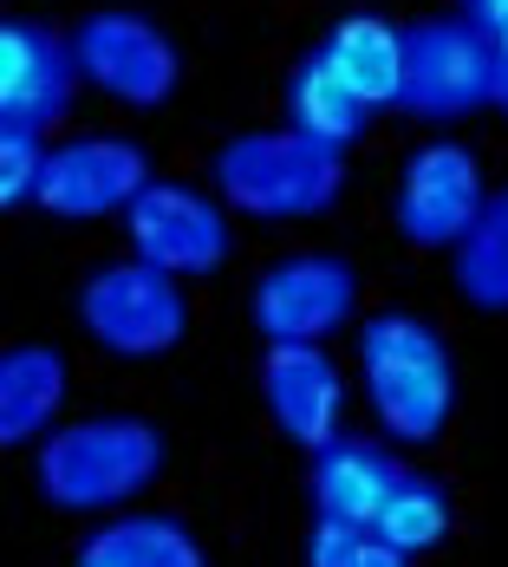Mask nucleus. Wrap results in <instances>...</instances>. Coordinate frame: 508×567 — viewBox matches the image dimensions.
<instances>
[{
  "mask_svg": "<svg viewBox=\"0 0 508 567\" xmlns=\"http://www.w3.org/2000/svg\"><path fill=\"white\" fill-rule=\"evenodd\" d=\"M164 470V431L137 411H92L40 437L33 483L65 515H117L131 509Z\"/></svg>",
  "mask_w": 508,
  "mask_h": 567,
  "instance_id": "1",
  "label": "nucleus"
},
{
  "mask_svg": "<svg viewBox=\"0 0 508 567\" xmlns=\"http://www.w3.org/2000/svg\"><path fill=\"white\" fill-rule=\"evenodd\" d=\"M359 385L392 444H437L456 404V365L437 327L385 307L359 327Z\"/></svg>",
  "mask_w": 508,
  "mask_h": 567,
  "instance_id": "2",
  "label": "nucleus"
},
{
  "mask_svg": "<svg viewBox=\"0 0 508 567\" xmlns=\"http://www.w3.org/2000/svg\"><path fill=\"white\" fill-rule=\"evenodd\" d=\"M216 196L255 223H307L345 189V157L307 131H241L209 157Z\"/></svg>",
  "mask_w": 508,
  "mask_h": 567,
  "instance_id": "3",
  "label": "nucleus"
},
{
  "mask_svg": "<svg viewBox=\"0 0 508 567\" xmlns=\"http://www.w3.org/2000/svg\"><path fill=\"white\" fill-rule=\"evenodd\" d=\"M496 105V40L456 13V20H411L404 27V92L397 112L424 124H456V117Z\"/></svg>",
  "mask_w": 508,
  "mask_h": 567,
  "instance_id": "4",
  "label": "nucleus"
},
{
  "mask_svg": "<svg viewBox=\"0 0 508 567\" xmlns=\"http://www.w3.org/2000/svg\"><path fill=\"white\" fill-rule=\"evenodd\" d=\"M79 327L112 359H157L189 333V307L176 275L151 261H112L79 287Z\"/></svg>",
  "mask_w": 508,
  "mask_h": 567,
  "instance_id": "5",
  "label": "nucleus"
},
{
  "mask_svg": "<svg viewBox=\"0 0 508 567\" xmlns=\"http://www.w3.org/2000/svg\"><path fill=\"white\" fill-rule=\"evenodd\" d=\"M72 53H79L85 85H99L105 99L131 105V112H157V105H169V92H176V79H183L176 40H169L157 20L124 13V7L85 13L79 33H72Z\"/></svg>",
  "mask_w": 508,
  "mask_h": 567,
  "instance_id": "6",
  "label": "nucleus"
},
{
  "mask_svg": "<svg viewBox=\"0 0 508 567\" xmlns=\"http://www.w3.org/2000/svg\"><path fill=\"white\" fill-rule=\"evenodd\" d=\"M489 189H483V164L469 144H417L397 171L392 223L411 248H456L469 223L483 216Z\"/></svg>",
  "mask_w": 508,
  "mask_h": 567,
  "instance_id": "7",
  "label": "nucleus"
},
{
  "mask_svg": "<svg viewBox=\"0 0 508 567\" xmlns=\"http://www.w3.org/2000/svg\"><path fill=\"white\" fill-rule=\"evenodd\" d=\"M124 228H131V248L137 261L164 268V275H209L228 261V203L222 196H203L189 183H144L137 203L124 209Z\"/></svg>",
  "mask_w": 508,
  "mask_h": 567,
  "instance_id": "8",
  "label": "nucleus"
},
{
  "mask_svg": "<svg viewBox=\"0 0 508 567\" xmlns=\"http://www.w3.org/2000/svg\"><path fill=\"white\" fill-rule=\"evenodd\" d=\"M359 307V275L339 261V255H293V261H274L255 293H248V320L255 333L274 340H313L326 346L352 320Z\"/></svg>",
  "mask_w": 508,
  "mask_h": 567,
  "instance_id": "9",
  "label": "nucleus"
},
{
  "mask_svg": "<svg viewBox=\"0 0 508 567\" xmlns=\"http://www.w3.org/2000/svg\"><path fill=\"white\" fill-rule=\"evenodd\" d=\"M151 183V157L131 137H72L46 151V176H40V209L59 223H99L137 203V189Z\"/></svg>",
  "mask_w": 508,
  "mask_h": 567,
  "instance_id": "10",
  "label": "nucleus"
},
{
  "mask_svg": "<svg viewBox=\"0 0 508 567\" xmlns=\"http://www.w3.org/2000/svg\"><path fill=\"white\" fill-rule=\"evenodd\" d=\"M261 404L274 417L287 444L300 451H326L339 437V417H345V372L333 365V352L313 340H274L261 359Z\"/></svg>",
  "mask_w": 508,
  "mask_h": 567,
  "instance_id": "11",
  "label": "nucleus"
},
{
  "mask_svg": "<svg viewBox=\"0 0 508 567\" xmlns=\"http://www.w3.org/2000/svg\"><path fill=\"white\" fill-rule=\"evenodd\" d=\"M79 53L40 20H0V124L53 131L79 92Z\"/></svg>",
  "mask_w": 508,
  "mask_h": 567,
  "instance_id": "12",
  "label": "nucleus"
},
{
  "mask_svg": "<svg viewBox=\"0 0 508 567\" xmlns=\"http://www.w3.org/2000/svg\"><path fill=\"white\" fill-rule=\"evenodd\" d=\"M411 476V463L372 437H333L326 451L307 463V503L313 515H339V522H379L392 503V489Z\"/></svg>",
  "mask_w": 508,
  "mask_h": 567,
  "instance_id": "13",
  "label": "nucleus"
},
{
  "mask_svg": "<svg viewBox=\"0 0 508 567\" xmlns=\"http://www.w3.org/2000/svg\"><path fill=\"white\" fill-rule=\"evenodd\" d=\"M72 567H209V548L196 542V528L183 515L117 509L79 535Z\"/></svg>",
  "mask_w": 508,
  "mask_h": 567,
  "instance_id": "14",
  "label": "nucleus"
},
{
  "mask_svg": "<svg viewBox=\"0 0 508 567\" xmlns=\"http://www.w3.org/2000/svg\"><path fill=\"white\" fill-rule=\"evenodd\" d=\"M72 392V372L53 346L27 340L0 352V444H40L46 431H59V411Z\"/></svg>",
  "mask_w": 508,
  "mask_h": 567,
  "instance_id": "15",
  "label": "nucleus"
},
{
  "mask_svg": "<svg viewBox=\"0 0 508 567\" xmlns=\"http://www.w3.org/2000/svg\"><path fill=\"white\" fill-rule=\"evenodd\" d=\"M320 53L339 65V79L379 112V105H397L404 92V27L379 20V13H345L333 33L320 40Z\"/></svg>",
  "mask_w": 508,
  "mask_h": 567,
  "instance_id": "16",
  "label": "nucleus"
},
{
  "mask_svg": "<svg viewBox=\"0 0 508 567\" xmlns=\"http://www.w3.org/2000/svg\"><path fill=\"white\" fill-rule=\"evenodd\" d=\"M287 124L293 131H307V137H320V144H359L365 137V124H372V105L339 79V65L320 47L300 59L293 72H287Z\"/></svg>",
  "mask_w": 508,
  "mask_h": 567,
  "instance_id": "17",
  "label": "nucleus"
},
{
  "mask_svg": "<svg viewBox=\"0 0 508 567\" xmlns=\"http://www.w3.org/2000/svg\"><path fill=\"white\" fill-rule=\"evenodd\" d=\"M456 293L483 313H508V183L456 241Z\"/></svg>",
  "mask_w": 508,
  "mask_h": 567,
  "instance_id": "18",
  "label": "nucleus"
},
{
  "mask_svg": "<svg viewBox=\"0 0 508 567\" xmlns=\"http://www.w3.org/2000/svg\"><path fill=\"white\" fill-rule=\"evenodd\" d=\"M379 535L392 542L397 555H431L450 542V489L424 470H411L392 489V503L379 509Z\"/></svg>",
  "mask_w": 508,
  "mask_h": 567,
  "instance_id": "19",
  "label": "nucleus"
},
{
  "mask_svg": "<svg viewBox=\"0 0 508 567\" xmlns=\"http://www.w3.org/2000/svg\"><path fill=\"white\" fill-rule=\"evenodd\" d=\"M300 567H411V555H397L379 535V522H339V515H313Z\"/></svg>",
  "mask_w": 508,
  "mask_h": 567,
  "instance_id": "20",
  "label": "nucleus"
},
{
  "mask_svg": "<svg viewBox=\"0 0 508 567\" xmlns=\"http://www.w3.org/2000/svg\"><path fill=\"white\" fill-rule=\"evenodd\" d=\"M40 176H46V144H40V131L0 124V203H7V209L33 203V196H40Z\"/></svg>",
  "mask_w": 508,
  "mask_h": 567,
  "instance_id": "21",
  "label": "nucleus"
},
{
  "mask_svg": "<svg viewBox=\"0 0 508 567\" xmlns=\"http://www.w3.org/2000/svg\"><path fill=\"white\" fill-rule=\"evenodd\" d=\"M463 13H469L489 40H502L508 33V0H463Z\"/></svg>",
  "mask_w": 508,
  "mask_h": 567,
  "instance_id": "22",
  "label": "nucleus"
},
{
  "mask_svg": "<svg viewBox=\"0 0 508 567\" xmlns=\"http://www.w3.org/2000/svg\"><path fill=\"white\" fill-rule=\"evenodd\" d=\"M496 112L508 117V33L496 40Z\"/></svg>",
  "mask_w": 508,
  "mask_h": 567,
  "instance_id": "23",
  "label": "nucleus"
}]
</instances>
